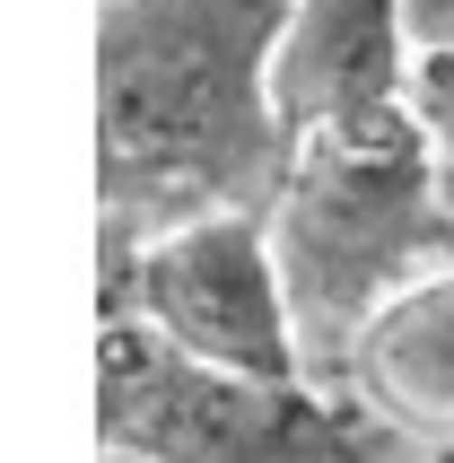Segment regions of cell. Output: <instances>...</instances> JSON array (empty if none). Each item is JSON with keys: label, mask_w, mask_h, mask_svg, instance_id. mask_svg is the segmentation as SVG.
Masks as SVG:
<instances>
[{"label": "cell", "mask_w": 454, "mask_h": 463, "mask_svg": "<svg viewBox=\"0 0 454 463\" xmlns=\"http://www.w3.org/2000/svg\"><path fill=\"white\" fill-rule=\"evenodd\" d=\"M288 0H105L97 157L114 236L202 210H253V184L288 157L271 105V44ZM140 228V236H149Z\"/></svg>", "instance_id": "cell-1"}, {"label": "cell", "mask_w": 454, "mask_h": 463, "mask_svg": "<svg viewBox=\"0 0 454 463\" xmlns=\"http://www.w3.org/2000/svg\"><path fill=\"white\" fill-rule=\"evenodd\" d=\"M271 245L288 271V298H298L306 376L341 385L358 333L411 280L454 262V210H446L437 140L420 131V114L298 140L271 193Z\"/></svg>", "instance_id": "cell-2"}, {"label": "cell", "mask_w": 454, "mask_h": 463, "mask_svg": "<svg viewBox=\"0 0 454 463\" xmlns=\"http://www.w3.org/2000/svg\"><path fill=\"white\" fill-rule=\"evenodd\" d=\"M97 438L114 463H446L315 376H227L140 315L97 324Z\"/></svg>", "instance_id": "cell-3"}, {"label": "cell", "mask_w": 454, "mask_h": 463, "mask_svg": "<svg viewBox=\"0 0 454 463\" xmlns=\"http://www.w3.org/2000/svg\"><path fill=\"white\" fill-rule=\"evenodd\" d=\"M105 315H140L166 350L227 376H306V333L271 245V210H202L131 245L114 236Z\"/></svg>", "instance_id": "cell-4"}, {"label": "cell", "mask_w": 454, "mask_h": 463, "mask_svg": "<svg viewBox=\"0 0 454 463\" xmlns=\"http://www.w3.org/2000/svg\"><path fill=\"white\" fill-rule=\"evenodd\" d=\"M271 105L288 149L324 131H367L411 114L402 0H288L271 44Z\"/></svg>", "instance_id": "cell-5"}, {"label": "cell", "mask_w": 454, "mask_h": 463, "mask_svg": "<svg viewBox=\"0 0 454 463\" xmlns=\"http://www.w3.org/2000/svg\"><path fill=\"white\" fill-rule=\"evenodd\" d=\"M341 393H358L384 429H402L411 446L454 455V262H437L429 280H411L393 307L358 333Z\"/></svg>", "instance_id": "cell-6"}, {"label": "cell", "mask_w": 454, "mask_h": 463, "mask_svg": "<svg viewBox=\"0 0 454 463\" xmlns=\"http://www.w3.org/2000/svg\"><path fill=\"white\" fill-rule=\"evenodd\" d=\"M402 35H411V71L454 61V0H402Z\"/></svg>", "instance_id": "cell-7"}, {"label": "cell", "mask_w": 454, "mask_h": 463, "mask_svg": "<svg viewBox=\"0 0 454 463\" xmlns=\"http://www.w3.org/2000/svg\"><path fill=\"white\" fill-rule=\"evenodd\" d=\"M437 184H446V210H454V157H437Z\"/></svg>", "instance_id": "cell-8"}, {"label": "cell", "mask_w": 454, "mask_h": 463, "mask_svg": "<svg viewBox=\"0 0 454 463\" xmlns=\"http://www.w3.org/2000/svg\"><path fill=\"white\" fill-rule=\"evenodd\" d=\"M446 463H454V455H446Z\"/></svg>", "instance_id": "cell-9"}]
</instances>
